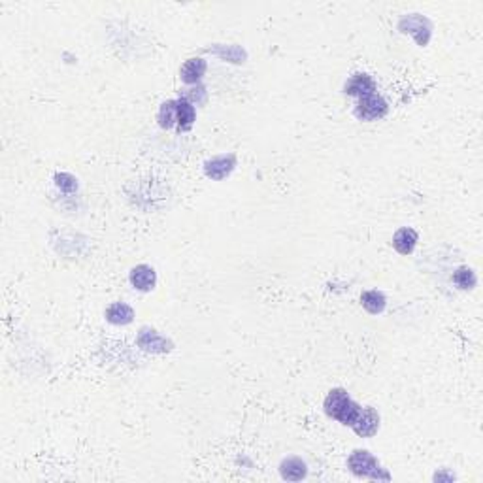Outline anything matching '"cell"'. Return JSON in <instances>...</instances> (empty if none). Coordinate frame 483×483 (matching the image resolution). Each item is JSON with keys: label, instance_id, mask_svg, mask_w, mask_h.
Instances as JSON below:
<instances>
[{"label": "cell", "instance_id": "obj_1", "mask_svg": "<svg viewBox=\"0 0 483 483\" xmlns=\"http://www.w3.org/2000/svg\"><path fill=\"white\" fill-rule=\"evenodd\" d=\"M323 408L329 418L336 419L344 427L353 425L355 419L361 413V406L355 402L353 398L349 397V393L342 387L329 391V395L325 397Z\"/></svg>", "mask_w": 483, "mask_h": 483}, {"label": "cell", "instance_id": "obj_2", "mask_svg": "<svg viewBox=\"0 0 483 483\" xmlns=\"http://www.w3.org/2000/svg\"><path fill=\"white\" fill-rule=\"evenodd\" d=\"M347 469L357 477L374 480V482H389L391 474L382 469L380 461L367 449H355L353 453L347 457Z\"/></svg>", "mask_w": 483, "mask_h": 483}, {"label": "cell", "instance_id": "obj_3", "mask_svg": "<svg viewBox=\"0 0 483 483\" xmlns=\"http://www.w3.org/2000/svg\"><path fill=\"white\" fill-rule=\"evenodd\" d=\"M387 112H389V104H387V101L383 99L382 94L378 93L359 99V102H357V106L353 110L355 117L359 121L364 123L383 119V117L387 116Z\"/></svg>", "mask_w": 483, "mask_h": 483}, {"label": "cell", "instance_id": "obj_4", "mask_svg": "<svg viewBox=\"0 0 483 483\" xmlns=\"http://www.w3.org/2000/svg\"><path fill=\"white\" fill-rule=\"evenodd\" d=\"M398 30L404 32V34L413 37V40L423 48V45H427L429 40H431L433 25H431V21H429L427 17H423V15L411 14L406 15V17H402V19L398 21Z\"/></svg>", "mask_w": 483, "mask_h": 483}, {"label": "cell", "instance_id": "obj_5", "mask_svg": "<svg viewBox=\"0 0 483 483\" xmlns=\"http://www.w3.org/2000/svg\"><path fill=\"white\" fill-rule=\"evenodd\" d=\"M136 344L140 349H144L147 353H170L174 344L168 338H165L161 332H157L152 327L140 329L136 336Z\"/></svg>", "mask_w": 483, "mask_h": 483}, {"label": "cell", "instance_id": "obj_6", "mask_svg": "<svg viewBox=\"0 0 483 483\" xmlns=\"http://www.w3.org/2000/svg\"><path fill=\"white\" fill-rule=\"evenodd\" d=\"M234 168H236V155L234 153L217 155V157H212L204 163V174L214 181L225 180L227 176H231Z\"/></svg>", "mask_w": 483, "mask_h": 483}, {"label": "cell", "instance_id": "obj_7", "mask_svg": "<svg viewBox=\"0 0 483 483\" xmlns=\"http://www.w3.org/2000/svg\"><path fill=\"white\" fill-rule=\"evenodd\" d=\"M353 433L361 438H372L378 431H380V413L372 408V406H367V408H361V413L359 418L355 419V423L351 425Z\"/></svg>", "mask_w": 483, "mask_h": 483}, {"label": "cell", "instance_id": "obj_8", "mask_svg": "<svg viewBox=\"0 0 483 483\" xmlns=\"http://www.w3.org/2000/svg\"><path fill=\"white\" fill-rule=\"evenodd\" d=\"M129 282L140 293H150L157 285V272L150 265H138L130 270Z\"/></svg>", "mask_w": 483, "mask_h": 483}, {"label": "cell", "instance_id": "obj_9", "mask_svg": "<svg viewBox=\"0 0 483 483\" xmlns=\"http://www.w3.org/2000/svg\"><path fill=\"white\" fill-rule=\"evenodd\" d=\"M344 93H346L347 96H357V99H362V96L374 94L378 93V91H376V81L372 80V76H368V74L364 72H357L346 81V85H344Z\"/></svg>", "mask_w": 483, "mask_h": 483}, {"label": "cell", "instance_id": "obj_10", "mask_svg": "<svg viewBox=\"0 0 483 483\" xmlns=\"http://www.w3.org/2000/svg\"><path fill=\"white\" fill-rule=\"evenodd\" d=\"M208 68V63L202 57L187 59L180 68V78L185 85H198V81L204 78Z\"/></svg>", "mask_w": 483, "mask_h": 483}, {"label": "cell", "instance_id": "obj_11", "mask_svg": "<svg viewBox=\"0 0 483 483\" xmlns=\"http://www.w3.org/2000/svg\"><path fill=\"white\" fill-rule=\"evenodd\" d=\"M280 474L285 482H302L308 476V464L300 457H287L280 464Z\"/></svg>", "mask_w": 483, "mask_h": 483}, {"label": "cell", "instance_id": "obj_12", "mask_svg": "<svg viewBox=\"0 0 483 483\" xmlns=\"http://www.w3.org/2000/svg\"><path fill=\"white\" fill-rule=\"evenodd\" d=\"M196 121V110L185 99H176V127L180 132H187L193 129Z\"/></svg>", "mask_w": 483, "mask_h": 483}, {"label": "cell", "instance_id": "obj_13", "mask_svg": "<svg viewBox=\"0 0 483 483\" xmlns=\"http://www.w3.org/2000/svg\"><path fill=\"white\" fill-rule=\"evenodd\" d=\"M418 242V231H413L411 227H402V229H398V231L393 234V247H395L400 255H410V253H413Z\"/></svg>", "mask_w": 483, "mask_h": 483}, {"label": "cell", "instance_id": "obj_14", "mask_svg": "<svg viewBox=\"0 0 483 483\" xmlns=\"http://www.w3.org/2000/svg\"><path fill=\"white\" fill-rule=\"evenodd\" d=\"M106 321L116 327H125L134 321V310L127 302H114L106 308Z\"/></svg>", "mask_w": 483, "mask_h": 483}, {"label": "cell", "instance_id": "obj_15", "mask_svg": "<svg viewBox=\"0 0 483 483\" xmlns=\"http://www.w3.org/2000/svg\"><path fill=\"white\" fill-rule=\"evenodd\" d=\"M361 304L368 314L380 316V314H383V310H385V306H387V298H385V295H383L382 291L370 289V291H364L361 295Z\"/></svg>", "mask_w": 483, "mask_h": 483}, {"label": "cell", "instance_id": "obj_16", "mask_svg": "<svg viewBox=\"0 0 483 483\" xmlns=\"http://www.w3.org/2000/svg\"><path fill=\"white\" fill-rule=\"evenodd\" d=\"M453 283L462 291H470V289L476 287L477 283V276L476 272L469 267H461L455 270L453 274Z\"/></svg>", "mask_w": 483, "mask_h": 483}, {"label": "cell", "instance_id": "obj_17", "mask_svg": "<svg viewBox=\"0 0 483 483\" xmlns=\"http://www.w3.org/2000/svg\"><path fill=\"white\" fill-rule=\"evenodd\" d=\"M157 121H159L161 129H172L176 127V101H166L161 104L159 112H157Z\"/></svg>", "mask_w": 483, "mask_h": 483}, {"label": "cell", "instance_id": "obj_18", "mask_svg": "<svg viewBox=\"0 0 483 483\" xmlns=\"http://www.w3.org/2000/svg\"><path fill=\"white\" fill-rule=\"evenodd\" d=\"M180 96L191 102L193 106H202L208 101V91H206V87L198 83V85H189V89L180 93Z\"/></svg>", "mask_w": 483, "mask_h": 483}, {"label": "cell", "instance_id": "obj_19", "mask_svg": "<svg viewBox=\"0 0 483 483\" xmlns=\"http://www.w3.org/2000/svg\"><path fill=\"white\" fill-rule=\"evenodd\" d=\"M55 185L57 189H61L63 193H76L78 191V180L74 178L72 174L68 172H59L55 174Z\"/></svg>", "mask_w": 483, "mask_h": 483}, {"label": "cell", "instance_id": "obj_20", "mask_svg": "<svg viewBox=\"0 0 483 483\" xmlns=\"http://www.w3.org/2000/svg\"><path fill=\"white\" fill-rule=\"evenodd\" d=\"M216 53L221 59H227V61L236 63V65H240V63H244L245 61V53L240 50V48H236V45H227V48H223V51L216 50Z\"/></svg>", "mask_w": 483, "mask_h": 483}]
</instances>
